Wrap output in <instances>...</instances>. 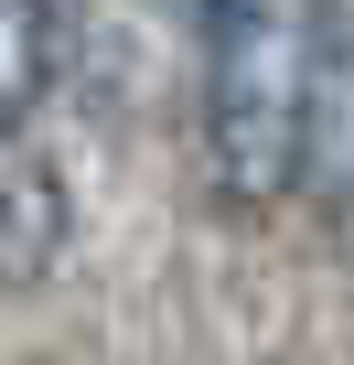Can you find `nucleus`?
I'll return each mask as SVG.
<instances>
[{"label":"nucleus","mask_w":354,"mask_h":365,"mask_svg":"<svg viewBox=\"0 0 354 365\" xmlns=\"http://www.w3.org/2000/svg\"><path fill=\"white\" fill-rule=\"evenodd\" d=\"M43 76H54V11L43 0H0V129H22Z\"/></svg>","instance_id":"3"},{"label":"nucleus","mask_w":354,"mask_h":365,"mask_svg":"<svg viewBox=\"0 0 354 365\" xmlns=\"http://www.w3.org/2000/svg\"><path fill=\"white\" fill-rule=\"evenodd\" d=\"M65 258V182H54V161L22 140V129H0V279H43Z\"/></svg>","instance_id":"2"},{"label":"nucleus","mask_w":354,"mask_h":365,"mask_svg":"<svg viewBox=\"0 0 354 365\" xmlns=\"http://www.w3.org/2000/svg\"><path fill=\"white\" fill-rule=\"evenodd\" d=\"M322 0H204V172L226 205H290L322 118Z\"/></svg>","instance_id":"1"}]
</instances>
